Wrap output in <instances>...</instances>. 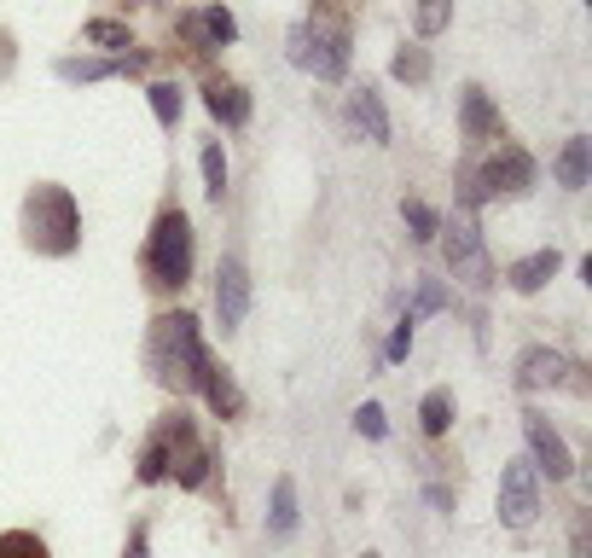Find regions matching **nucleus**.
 I'll return each mask as SVG.
<instances>
[{
	"instance_id": "obj_1",
	"label": "nucleus",
	"mask_w": 592,
	"mask_h": 558,
	"mask_svg": "<svg viewBox=\"0 0 592 558\" xmlns=\"http://www.w3.org/2000/svg\"><path fill=\"white\" fill-rule=\"evenodd\" d=\"M203 361H210V349H203L192 315H158V320H151V332H146V372L158 378L163 390H174V396L198 390Z\"/></svg>"
},
{
	"instance_id": "obj_2",
	"label": "nucleus",
	"mask_w": 592,
	"mask_h": 558,
	"mask_svg": "<svg viewBox=\"0 0 592 558\" xmlns=\"http://www.w3.org/2000/svg\"><path fill=\"white\" fill-rule=\"evenodd\" d=\"M23 245L41 250V257H70L82 245V216H76L70 187H53V181L30 187V198H23Z\"/></svg>"
},
{
	"instance_id": "obj_3",
	"label": "nucleus",
	"mask_w": 592,
	"mask_h": 558,
	"mask_svg": "<svg viewBox=\"0 0 592 558\" xmlns=\"http://www.w3.org/2000/svg\"><path fill=\"white\" fill-rule=\"evenodd\" d=\"M140 268L158 291H180L192 279V221H187V210H163L158 221H151Z\"/></svg>"
},
{
	"instance_id": "obj_4",
	"label": "nucleus",
	"mask_w": 592,
	"mask_h": 558,
	"mask_svg": "<svg viewBox=\"0 0 592 558\" xmlns=\"http://www.w3.org/2000/svg\"><path fill=\"white\" fill-rule=\"evenodd\" d=\"M534 187V158L511 140H494V158L459 169V210H476L488 192H529Z\"/></svg>"
},
{
	"instance_id": "obj_5",
	"label": "nucleus",
	"mask_w": 592,
	"mask_h": 558,
	"mask_svg": "<svg viewBox=\"0 0 592 558\" xmlns=\"http://www.w3.org/2000/svg\"><path fill=\"white\" fill-rule=\"evenodd\" d=\"M291 59L302 70H314L320 82H343V70H349V23L331 7H320L308 23L291 30Z\"/></svg>"
},
{
	"instance_id": "obj_6",
	"label": "nucleus",
	"mask_w": 592,
	"mask_h": 558,
	"mask_svg": "<svg viewBox=\"0 0 592 558\" xmlns=\"http://www.w3.org/2000/svg\"><path fill=\"white\" fill-rule=\"evenodd\" d=\"M151 442L163 448V466L180 489H203V477H210V448H203L198 425L187 413H169L158 430H151Z\"/></svg>"
},
{
	"instance_id": "obj_7",
	"label": "nucleus",
	"mask_w": 592,
	"mask_h": 558,
	"mask_svg": "<svg viewBox=\"0 0 592 558\" xmlns=\"http://www.w3.org/2000/svg\"><path fill=\"white\" fill-rule=\"evenodd\" d=\"M448 268L471 286H488L494 268L482 257V227H476V210H453V227H448Z\"/></svg>"
},
{
	"instance_id": "obj_8",
	"label": "nucleus",
	"mask_w": 592,
	"mask_h": 558,
	"mask_svg": "<svg viewBox=\"0 0 592 558\" xmlns=\"http://www.w3.org/2000/svg\"><path fill=\"white\" fill-rule=\"evenodd\" d=\"M540 512V484H534V466L529 460H511L505 477H500V518L511 529H529Z\"/></svg>"
},
{
	"instance_id": "obj_9",
	"label": "nucleus",
	"mask_w": 592,
	"mask_h": 558,
	"mask_svg": "<svg viewBox=\"0 0 592 558\" xmlns=\"http://www.w3.org/2000/svg\"><path fill=\"white\" fill-rule=\"evenodd\" d=\"M523 437H529V454H534V460H529L534 471L558 477V484L575 471V460H570V448H563V437H558V430L540 419V413H523Z\"/></svg>"
},
{
	"instance_id": "obj_10",
	"label": "nucleus",
	"mask_w": 592,
	"mask_h": 558,
	"mask_svg": "<svg viewBox=\"0 0 592 558\" xmlns=\"http://www.w3.org/2000/svg\"><path fill=\"white\" fill-rule=\"evenodd\" d=\"M250 309V279H244V262L227 257L215 268V315H221V332H239V320Z\"/></svg>"
},
{
	"instance_id": "obj_11",
	"label": "nucleus",
	"mask_w": 592,
	"mask_h": 558,
	"mask_svg": "<svg viewBox=\"0 0 592 558\" xmlns=\"http://www.w3.org/2000/svg\"><path fill=\"white\" fill-rule=\"evenodd\" d=\"M570 372H575V367L563 361L558 349H523V361H518V385H523V390H540V385H546V390H563V385H575Z\"/></svg>"
},
{
	"instance_id": "obj_12",
	"label": "nucleus",
	"mask_w": 592,
	"mask_h": 558,
	"mask_svg": "<svg viewBox=\"0 0 592 558\" xmlns=\"http://www.w3.org/2000/svg\"><path fill=\"white\" fill-rule=\"evenodd\" d=\"M203 106H210V117L227 122V129H244L250 122V93L239 82H227V76H210V82H203Z\"/></svg>"
},
{
	"instance_id": "obj_13",
	"label": "nucleus",
	"mask_w": 592,
	"mask_h": 558,
	"mask_svg": "<svg viewBox=\"0 0 592 558\" xmlns=\"http://www.w3.org/2000/svg\"><path fill=\"white\" fill-rule=\"evenodd\" d=\"M459 117H465V140H471V146H494V140H505V122H500L494 106H488V93H482V88H465V106H459Z\"/></svg>"
},
{
	"instance_id": "obj_14",
	"label": "nucleus",
	"mask_w": 592,
	"mask_h": 558,
	"mask_svg": "<svg viewBox=\"0 0 592 558\" xmlns=\"http://www.w3.org/2000/svg\"><path fill=\"white\" fill-rule=\"evenodd\" d=\"M198 390H203V401H210V408L221 413V419H233L239 408H244V396H239V385H233V372H227L215 355L210 361H203V372H198Z\"/></svg>"
},
{
	"instance_id": "obj_15",
	"label": "nucleus",
	"mask_w": 592,
	"mask_h": 558,
	"mask_svg": "<svg viewBox=\"0 0 592 558\" xmlns=\"http://www.w3.org/2000/svg\"><path fill=\"white\" fill-rule=\"evenodd\" d=\"M122 70H146V53H122V59H59L64 82H106V76H122Z\"/></svg>"
},
{
	"instance_id": "obj_16",
	"label": "nucleus",
	"mask_w": 592,
	"mask_h": 558,
	"mask_svg": "<svg viewBox=\"0 0 592 558\" xmlns=\"http://www.w3.org/2000/svg\"><path fill=\"white\" fill-rule=\"evenodd\" d=\"M180 30H187L198 47H227V41H239V23L227 7H210V12H198V18H180Z\"/></svg>"
},
{
	"instance_id": "obj_17",
	"label": "nucleus",
	"mask_w": 592,
	"mask_h": 558,
	"mask_svg": "<svg viewBox=\"0 0 592 558\" xmlns=\"http://www.w3.org/2000/svg\"><path fill=\"white\" fill-rule=\"evenodd\" d=\"M349 122H354V129H367L372 146L390 140V117H383V99H378L372 88H354V99H349Z\"/></svg>"
},
{
	"instance_id": "obj_18",
	"label": "nucleus",
	"mask_w": 592,
	"mask_h": 558,
	"mask_svg": "<svg viewBox=\"0 0 592 558\" xmlns=\"http://www.w3.org/2000/svg\"><path fill=\"white\" fill-rule=\"evenodd\" d=\"M558 250H534V257H523V262H511L505 268V279H511V286H518V291H540V286H546V279L558 273Z\"/></svg>"
},
{
	"instance_id": "obj_19",
	"label": "nucleus",
	"mask_w": 592,
	"mask_h": 558,
	"mask_svg": "<svg viewBox=\"0 0 592 558\" xmlns=\"http://www.w3.org/2000/svg\"><path fill=\"white\" fill-rule=\"evenodd\" d=\"M273 536L279 541H291L297 536V484H291V477H279V484H273Z\"/></svg>"
},
{
	"instance_id": "obj_20",
	"label": "nucleus",
	"mask_w": 592,
	"mask_h": 558,
	"mask_svg": "<svg viewBox=\"0 0 592 558\" xmlns=\"http://www.w3.org/2000/svg\"><path fill=\"white\" fill-rule=\"evenodd\" d=\"M586 169H592V146L570 140V146H563V158H558V181L563 187H586Z\"/></svg>"
},
{
	"instance_id": "obj_21",
	"label": "nucleus",
	"mask_w": 592,
	"mask_h": 558,
	"mask_svg": "<svg viewBox=\"0 0 592 558\" xmlns=\"http://www.w3.org/2000/svg\"><path fill=\"white\" fill-rule=\"evenodd\" d=\"M419 425H424V437H442V430L453 425V396L448 390H430L424 408H419Z\"/></svg>"
},
{
	"instance_id": "obj_22",
	"label": "nucleus",
	"mask_w": 592,
	"mask_h": 558,
	"mask_svg": "<svg viewBox=\"0 0 592 558\" xmlns=\"http://www.w3.org/2000/svg\"><path fill=\"white\" fill-rule=\"evenodd\" d=\"M0 558H47V541L30 536V529H7L0 536Z\"/></svg>"
},
{
	"instance_id": "obj_23",
	"label": "nucleus",
	"mask_w": 592,
	"mask_h": 558,
	"mask_svg": "<svg viewBox=\"0 0 592 558\" xmlns=\"http://www.w3.org/2000/svg\"><path fill=\"white\" fill-rule=\"evenodd\" d=\"M146 93H151V111H158V122H163V129H174V122H180V88H174V82H151Z\"/></svg>"
},
{
	"instance_id": "obj_24",
	"label": "nucleus",
	"mask_w": 592,
	"mask_h": 558,
	"mask_svg": "<svg viewBox=\"0 0 592 558\" xmlns=\"http://www.w3.org/2000/svg\"><path fill=\"white\" fill-rule=\"evenodd\" d=\"M82 36H88L93 47H117V53H128V47H134V36H128L122 23H111V18H93V23H88Z\"/></svg>"
},
{
	"instance_id": "obj_25",
	"label": "nucleus",
	"mask_w": 592,
	"mask_h": 558,
	"mask_svg": "<svg viewBox=\"0 0 592 558\" xmlns=\"http://www.w3.org/2000/svg\"><path fill=\"white\" fill-rule=\"evenodd\" d=\"M203 192H210V198L227 192V158H221V146H215V140L203 146Z\"/></svg>"
},
{
	"instance_id": "obj_26",
	"label": "nucleus",
	"mask_w": 592,
	"mask_h": 558,
	"mask_svg": "<svg viewBox=\"0 0 592 558\" xmlns=\"http://www.w3.org/2000/svg\"><path fill=\"white\" fill-rule=\"evenodd\" d=\"M453 18V0H419V36H442Z\"/></svg>"
},
{
	"instance_id": "obj_27",
	"label": "nucleus",
	"mask_w": 592,
	"mask_h": 558,
	"mask_svg": "<svg viewBox=\"0 0 592 558\" xmlns=\"http://www.w3.org/2000/svg\"><path fill=\"white\" fill-rule=\"evenodd\" d=\"M390 70L401 76V82H424V76H430V59H424V47H401Z\"/></svg>"
},
{
	"instance_id": "obj_28",
	"label": "nucleus",
	"mask_w": 592,
	"mask_h": 558,
	"mask_svg": "<svg viewBox=\"0 0 592 558\" xmlns=\"http://www.w3.org/2000/svg\"><path fill=\"white\" fill-rule=\"evenodd\" d=\"M401 216H407V227H413V239H435V210H430V205H419V198H407Z\"/></svg>"
},
{
	"instance_id": "obj_29",
	"label": "nucleus",
	"mask_w": 592,
	"mask_h": 558,
	"mask_svg": "<svg viewBox=\"0 0 592 558\" xmlns=\"http://www.w3.org/2000/svg\"><path fill=\"white\" fill-rule=\"evenodd\" d=\"M163 477H169L163 448H158V442H146V448H140V484H163Z\"/></svg>"
},
{
	"instance_id": "obj_30",
	"label": "nucleus",
	"mask_w": 592,
	"mask_h": 558,
	"mask_svg": "<svg viewBox=\"0 0 592 558\" xmlns=\"http://www.w3.org/2000/svg\"><path fill=\"white\" fill-rule=\"evenodd\" d=\"M430 309H448V291L435 286V279H424V286H419V302L407 309V320H419V315H430Z\"/></svg>"
},
{
	"instance_id": "obj_31",
	"label": "nucleus",
	"mask_w": 592,
	"mask_h": 558,
	"mask_svg": "<svg viewBox=\"0 0 592 558\" xmlns=\"http://www.w3.org/2000/svg\"><path fill=\"white\" fill-rule=\"evenodd\" d=\"M413 326H419V320H401L395 332H390V349H383L390 361H407V349H413Z\"/></svg>"
},
{
	"instance_id": "obj_32",
	"label": "nucleus",
	"mask_w": 592,
	"mask_h": 558,
	"mask_svg": "<svg viewBox=\"0 0 592 558\" xmlns=\"http://www.w3.org/2000/svg\"><path fill=\"white\" fill-rule=\"evenodd\" d=\"M354 425H360V430H367V437L378 442V437H383V408H378V401H367V408L354 413Z\"/></svg>"
},
{
	"instance_id": "obj_33",
	"label": "nucleus",
	"mask_w": 592,
	"mask_h": 558,
	"mask_svg": "<svg viewBox=\"0 0 592 558\" xmlns=\"http://www.w3.org/2000/svg\"><path fill=\"white\" fill-rule=\"evenodd\" d=\"M360 558H378V552H360Z\"/></svg>"
},
{
	"instance_id": "obj_34",
	"label": "nucleus",
	"mask_w": 592,
	"mask_h": 558,
	"mask_svg": "<svg viewBox=\"0 0 592 558\" xmlns=\"http://www.w3.org/2000/svg\"><path fill=\"white\" fill-rule=\"evenodd\" d=\"M134 7H146V0H134Z\"/></svg>"
}]
</instances>
